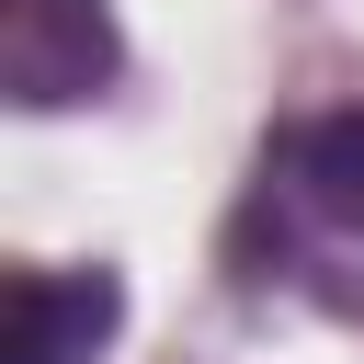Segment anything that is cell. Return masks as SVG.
I'll return each mask as SVG.
<instances>
[{
    "label": "cell",
    "instance_id": "obj_3",
    "mask_svg": "<svg viewBox=\"0 0 364 364\" xmlns=\"http://www.w3.org/2000/svg\"><path fill=\"white\" fill-rule=\"evenodd\" d=\"M125 318V284L91 262V273H23L11 284V364H91Z\"/></svg>",
    "mask_w": 364,
    "mask_h": 364
},
{
    "label": "cell",
    "instance_id": "obj_1",
    "mask_svg": "<svg viewBox=\"0 0 364 364\" xmlns=\"http://www.w3.org/2000/svg\"><path fill=\"white\" fill-rule=\"evenodd\" d=\"M250 284H296L341 318H364V102L296 114L262 148V182L239 205Z\"/></svg>",
    "mask_w": 364,
    "mask_h": 364
},
{
    "label": "cell",
    "instance_id": "obj_2",
    "mask_svg": "<svg viewBox=\"0 0 364 364\" xmlns=\"http://www.w3.org/2000/svg\"><path fill=\"white\" fill-rule=\"evenodd\" d=\"M114 80V11L102 0H23L11 11V102H80Z\"/></svg>",
    "mask_w": 364,
    "mask_h": 364
}]
</instances>
